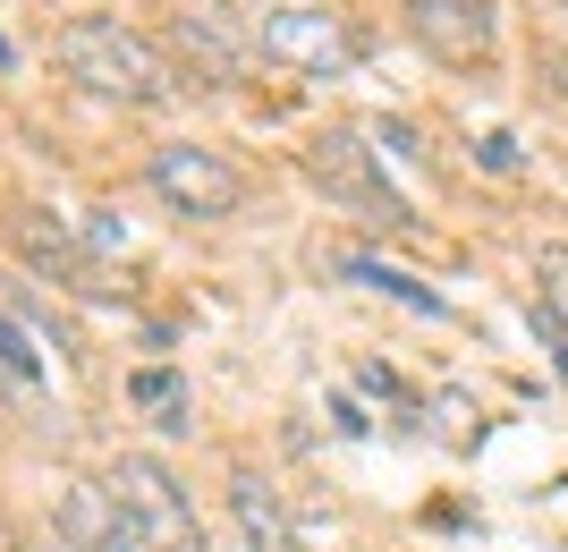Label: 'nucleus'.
Wrapping results in <instances>:
<instances>
[{"instance_id": "1", "label": "nucleus", "mask_w": 568, "mask_h": 552, "mask_svg": "<svg viewBox=\"0 0 568 552\" xmlns=\"http://www.w3.org/2000/svg\"><path fill=\"white\" fill-rule=\"evenodd\" d=\"M51 60L69 69V86H85V94H102V102H162L170 94V51L153 43L144 26L111 18V9L69 18L51 34Z\"/></svg>"}, {"instance_id": "2", "label": "nucleus", "mask_w": 568, "mask_h": 552, "mask_svg": "<svg viewBox=\"0 0 568 552\" xmlns=\"http://www.w3.org/2000/svg\"><path fill=\"white\" fill-rule=\"evenodd\" d=\"M102 493H111V535L102 552H204V519H195L187 484L170 476L153 451H128L102 468Z\"/></svg>"}, {"instance_id": "3", "label": "nucleus", "mask_w": 568, "mask_h": 552, "mask_svg": "<svg viewBox=\"0 0 568 552\" xmlns=\"http://www.w3.org/2000/svg\"><path fill=\"white\" fill-rule=\"evenodd\" d=\"M297 170L332 195V213H356L365 230H407V204L390 195V179L374 170V144L356 137V128H314L297 144Z\"/></svg>"}, {"instance_id": "4", "label": "nucleus", "mask_w": 568, "mask_h": 552, "mask_svg": "<svg viewBox=\"0 0 568 552\" xmlns=\"http://www.w3.org/2000/svg\"><path fill=\"white\" fill-rule=\"evenodd\" d=\"M9 247H18L26 264L43 272V281H60L69 298H85V307H111V298H119V272L102 264V247L77 239L69 221H51V213H18V221H9Z\"/></svg>"}, {"instance_id": "5", "label": "nucleus", "mask_w": 568, "mask_h": 552, "mask_svg": "<svg viewBox=\"0 0 568 552\" xmlns=\"http://www.w3.org/2000/svg\"><path fill=\"white\" fill-rule=\"evenodd\" d=\"M153 195L187 221H230L246 204L237 162H221L213 144H153Z\"/></svg>"}, {"instance_id": "6", "label": "nucleus", "mask_w": 568, "mask_h": 552, "mask_svg": "<svg viewBox=\"0 0 568 552\" xmlns=\"http://www.w3.org/2000/svg\"><path fill=\"white\" fill-rule=\"evenodd\" d=\"M255 51H263V60H281V69L332 77V69H348V60H356V26L332 18V9H263Z\"/></svg>"}, {"instance_id": "7", "label": "nucleus", "mask_w": 568, "mask_h": 552, "mask_svg": "<svg viewBox=\"0 0 568 552\" xmlns=\"http://www.w3.org/2000/svg\"><path fill=\"white\" fill-rule=\"evenodd\" d=\"M407 34L442 69H484L500 43V18H493V0H407Z\"/></svg>"}, {"instance_id": "8", "label": "nucleus", "mask_w": 568, "mask_h": 552, "mask_svg": "<svg viewBox=\"0 0 568 552\" xmlns=\"http://www.w3.org/2000/svg\"><path fill=\"white\" fill-rule=\"evenodd\" d=\"M246 43H255V34H237L221 0H204V9H187V18H179V51H187L195 69H204V86H221V77H237V60H246Z\"/></svg>"}, {"instance_id": "9", "label": "nucleus", "mask_w": 568, "mask_h": 552, "mask_svg": "<svg viewBox=\"0 0 568 552\" xmlns=\"http://www.w3.org/2000/svg\"><path fill=\"white\" fill-rule=\"evenodd\" d=\"M230 510H237V535H246V552H297V528H288L281 493H272L263 476H246V468H237V476H230Z\"/></svg>"}, {"instance_id": "10", "label": "nucleus", "mask_w": 568, "mask_h": 552, "mask_svg": "<svg viewBox=\"0 0 568 552\" xmlns=\"http://www.w3.org/2000/svg\"><path fill=\"white\" fill-rule=\"evenodd\" d=\"M332 272H339V281H356V289H374V298H399V307H416V314H442V298H433L425 281H407V272H399V264H382V255L332 247Z\"/></svg>"}, {"instance_id": "11", "label": "nucleus", "mask_w": 568, "mask_h": 552, "mask_svg": "<svg viewBox=\"0 0 568 552\" xmlns=\"http://www.w3.org/2000/svg\"><path fill=\"white\" fill-rule=\"evenodd\" d=\"M128 400H136L162 433H187V425H195V416H187L195 400H187V383H179L170 365H136V374H128Z\"/></svg>"}, {"instance_id": "12", "label": "nucleus", "mask_w": 568, "mask_h": 552, "mask_svg": "<svg viewBox=\"0 0 568 552\" xmlns=\"http://www.w3.org/2000/svg\"><path fill=\"white\" fill-rule=\"evenodd\" d=\"M535 307H544L551 323H568V239L535 247Z\"/></svg>"}, {"instance_id": "13", "label": "nucleus", "mask_w": 568, "mask_h": 552, "mask_svg": "<svg viewBox=\"0 0 568 552\" xmlns=\"http://www.w3.org/2000/svg\"><path fill=\"white\" fill-rule=\"evenodd\" d=\"M0 374H9L18 391H43V358H34V340H26L9 314H0Z\"/></svg>"}, {"instance_id": "14", "label": "nucleus", "mask_w": 568, "mask_h": 552, "mask_svg": "<svg viewBox=\"0 0 568 552\" xmlns=\"http://www.w3.org/2000/svg\"><path fill=\"white\" fill-rule=\"evenodd\" d=\"M475 162H484V170H518V137H500V128H493V137L475 144Z\"/></svg>"}, {"instance_id": "15", "label": "nucleus", "mask_w": 568, "mask_h": 552, "mask_svg": "<svg viewBox=\"0 0 568 552\" xmlns=\"http://www.w3.org/2000/svg\"><path fill=\"white\" fill-rule=\"evenodd\" d=\"M535 323H544V340H551V365H560V383H568V323H551L544 307H535Z\"/></svg>"}]
</instances>
